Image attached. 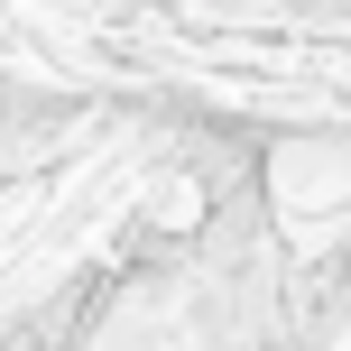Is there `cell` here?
Returning <instances> with one entry per match:
<instances>
[{"instance_id":"cell-1","label":"cell","mask_w":351,"mask_h":351,"mask_svg":"<svg viewBox=\"0 0 351 351\" xmlns=\"http://www.w3.org/2000/svg\"><path fill=\"white\" fill-rule=\"evenodd\" d=\"M268 185H278V204H287V213H342V204H351V139H324V130L278 139Z\"/></svg>"}]
</instances>
